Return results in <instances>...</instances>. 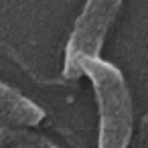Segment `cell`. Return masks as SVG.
Here are the masks:
<instances>
[{
    "label": "cell",
    "instance_id": "cell-1",
    "mask_svg": "<svg viewBox=\"0 0 148 148\" xmlns=\"http://www.w3.org/2000/svg\"><path fill=\"white\" fill-rule=\"evenodd\" d=\"M81 75H87L99 110L97 148H126L132 136L134 106L122 71L99 57L81 63Z\"/></svg>",
    "mask_w": 148,
    "mask_h": 148
},
{
    "label": "cell",
    "instance_id": "cell-2",
    "mask_svg": "<svg viewBox=\"0 0 148 148\" xmlns=\"http://www.w3.org/2000/svg\"><path fill=\"white\" fill-rule=\"evenodd\" d=\"M122 0H85L65 47L63 75L67 79L81 77V63L99 57L112 23L116 21Z\"/></svg>",
    "mask_w": 148,
    "mask_h": 148
},
{
    "label": "cell",
    "instance_id": "cell-3",
    "mask_svg": "<svg viewBox=\"0 0 148 148\" xmlns=\"http://www.w3.org/2000/svg\"><path fill=\"white\" fill-rule=\"evenodd\" d=\"M45 118L43 108H39L33 99L0 81V126L8 128H27L37 126Z\"/></svg>",
    "mask_w": 148,
    "mask_h": 148
},
{
    "label": "cell",
    "instance_id": "cell-4",
    "mask_svg": "<svg viewBox=\"0 0 148 148\" xmlns=\"http://www.w3.org/2000/svg\"><path fill=\"white\" fill-rule=\"evenodd\" d=\"M0 148H59L45 136L33 134L23 128L0 126Z\"/></svg>",
    "mask_w": 148,
    "mask_h": 148
}]
</instances>
